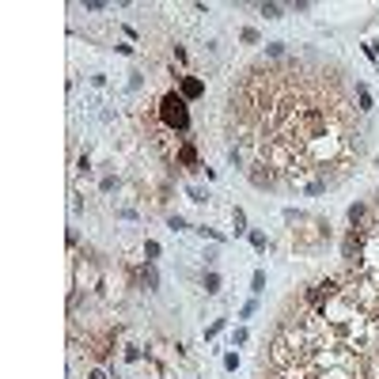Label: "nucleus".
Returning a JSON list of instances; mask_svg holds the SVG:
<instances>
[{
    "instance_id": "obj_3",
    "label": "nucleus",
    "mask_w": 379,
    "mask_h": 379,
    "mask_svg": "<svg viewBox=\"0 0 379 379\" xmlns=\"http://www.w3.org/2000/svg\"><path fill=\"white\" fill-rule=\"evenodd\" d=\"M201 91H205L201 80H186V84H182V95H190V99H193V95H201Z\"/></svg>"
},
{
    "instance_id": "obj_4",
    "label": "nucleus",
    "mask_w": 379,
    "mask_h": 379,
    "mask_svg": "<svg viewBox=\"0 0 379 379\" xmlns=\"http://www.w3.org/2000/svg\"><path fill=\"white\" fill-rule=\"evenodd\" d=\"M364 216H368V209H364V205H353V209H349V224H353V228H356V224H360Z\"/></svg>"
},
{
    "instance_id": "obj_5",
    "label": "nucleus",
    "mask_w": 379,
    "mask_h": 379,
    "mask_svg": "<svg viewBox=\"0 0 379 379\" xmlns=\"http://www.w3.org/2000/svg\"><path fill=\"white\" fill-rule=\"evenodd\" d=\"M205 292H220V277L216 273H205Z\"/></svg>"
},
{
    "instance_id": "obj_8",
    "label": "nucleus",
    "mask_w": 379,
    "mask_h": 379,
    "mask_svg": "<svg viewBox=\"0 0 379 379\" xmlns=\"http://www.w3.org/2000/svg\"><path fill=\"white\" fill-rule=\"evenodd\" d=\"M262 288H265V273L258 269V273H254V292H262Z\"/></svg>"
},
{
    "instance_id": "obj_6",
    "label": "nucleus",
    "mask_w": 379,
    "mask_h": 379,
    "mask_svg": "<svg viewBox=\"0 0 379 379\" xmlns=\"http://www.w3.org/2000/svg\"><path fill=\"white\" fill-rule=\"evenodd\" d=\"M262 15L265 19H281V8L277 4H262Z\"/></svg>"
},
{
    "instance_id": "obj_2",
    "label": "nucleus",
    "mask_w": 379,
    "mask_h": 379,
    "mask_svg": "<svg viewBox=\"0 0 379 379\" xmlns=\"http://www.w3.org/2000/svg\"><path fill=\"white\" fill-rule=\"evenodd\" d=\"M247 175H250V182H254L258 190L273 186V167H269V163H250V167H247Z\"/></svg>"
},
{
    "instance_id": "obj_7",
    "label": "nucleus",
    "mask_w": 379,
    "mask_h": 379,
    "mask_svg": "<svg viewBox=\"0 0 379 379\" xmlns=\"http://www.w3.org/2000/svg\"><path fill=\"white\" fill-rule=\"evenodd\" d=\"M250 243H254L258 250H265V235L262 232H250Z\"/></svg>"
},
{
    "instance_id": "obj_1",
    "label": "nucleus",
    "mask_w": 379,
    "mask_h": 379,
    "mask_svg": "<svg viewBox=\"0 0 379 379\" xmlns=\"http://www.w3.org/2000/svg\"><path fill=\"white\" fill-rule=\"evenodd\" d=\"M160 110H163V121L171 125V129H178V133H186L190 129V114H186V99L182 95H163V102H160Z\"/></svg>"
}]
</instances>
